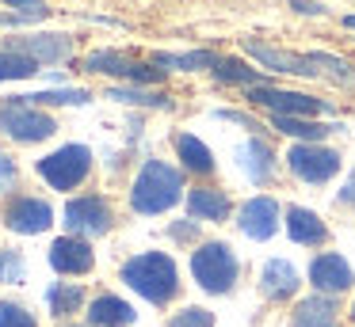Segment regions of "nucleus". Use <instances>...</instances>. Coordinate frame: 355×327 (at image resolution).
Listing matches in <instances>:
<instances>
[{
    "instance_id": "nucleus-22",
    "label": "nucleus",
    "mask_w": 355,
    "mask_h": 327,
    "mask_svg": "<svg viewBox=\"0 0 355 327\" xmlns=\"http://www.w3.org/2000/svg\"><path fill=\"white\" fill-rule=\"evenodd\" d=\"M291 327H336V304L329 297H306V301L294 308Z\"/></svg>"
},
{
    "instance_id": "nucleus-11",
    "label": "nucleus",
    "mask_w": 355,
    "mask_h": 327,
    "mask_svg": "<svg viewBox=\"0 0 355 327\" xmlns=\"http://www.w3.org/2000/svg\"><path fill=\"white\" fill-rule=\"evenodd\" d=\"M4 225H8L12 232H19V236H39V232H46V228L54 225V209H50L42 198L19 194V198H12L8 209H4Z\"/></svg>"
},
{
    "instance_id": "nucleus-29",
    "label": "nucleus",
    "mask_w": 355,
    "mask_h": 327,
    "mask_svg": "<svg viewBox=\"0 0 355 327\" xmlns=\"http://www.w3.org/2000/svg\"><path fill=\"white\" fill-rule=\"evenodd\" d=\"M111 99H119V103H138V106H168L164 91H146V88H130V84H115Z\"/></svg>"
},
{
    "instance_id": "nucleus-20",
    "label": "nucleus",
    "mask_w": 355,
    "mask_h": 327,
    "mask_svg": "<svg viewBox=\"0 0 355 327\" xmlns=\"http://www.w3.org/2000/svg\"><path fill=\"white\" fill-rule=\"evenodd\" d=\"M187 213L195 221H225L230 217V198L214 187H195L187 194Z\"/></svg>"
},
{
    "instance_id": "nucleus-2",
    "label": "nucleus",
    "mask_w": 355,
    "mask_h": 327,
    "mask_svg": "<svg viewBox=\"0 0 355 327\" xmlns=\"http://www.w3.org/2000/svg\"><path fill=\"white\" fill-rule=\"evenodd\" d=\"M180 194H184V179H180L176 167H168L164 160H149L130 187V205L146 217H153V213L172 209Z\"/></svg>"
},
{
    "instance_id": "nucleus-40",
    "label": "nucleus",
    "mask_w": 355,
    "mask_h": 327,
    "mask_svg": "<svg viewBox=\"0 0 355 327\" xmlns=\"http://www.w3.org/2000/svg\"><path fill=\"white\" fill-rule=\"evenodd\" d=\"M4 266H8V259L0 255V281H4Z\"/></svg>"
},
{
    "instance_id": "nucleus-16",
    "label": "nucleus",
    "mask_w": 355,
    "mask_h": 327,
    "mask_svg": "<svg viewBox=\"0 0 355 327\" xmlns=\"http://www.w3.org/2000/svg\"><path fill=\"white\" fill-rule=\"evenodd\" d=\"M237 156H241V171L252 183H268L271 171H275V152H271V144L263 137H248Z\"/></svg>"
},
{
    "instance_id": "nucleus-13",
    "label": "nucleus",
    "mask_w": 355,
    "mask_h": 327,
    "mask_svg": "<svg viewBox=\"0 0 355 327\" xmlns=\"http://www.w3.org/2000/svg\"><path fill=\"white\" fill-rule=\"evenodd\" d=\"M309 281H313L317 293H344V289H352L355 274L352 266L344 263V255H336V251H324V255H317L313 263H309Z\"/></svg>"
},
{
    "instance_id": "nucleus-6",
    "label": "nucleus",
    "mask_w": 355,
    "mask_h": 327,
    "mask_svg": "<svg viewBox=\"0 0 355 327\" xmlns=\"http://www.w3.org/2000/svg\"><path fill=\"white\" fill-rule=\"evenodd\" d=\"M286 167H291L302 183L321 187V183H329L332 175L340 171V152L324 149V144H302L298 141L291 152H286Z\"/></svg>"
},
{
    "instance_id": "nucleus-39",
    "label": "nucleus",
    "mask_w": 355,
    "mask_h": 327,
    "mask_svg": "<svg viewBox=\"0 0 355 327\" xmlns=\"http://www.w3.org/2000/svg\"><path fill=\"white\" fill-rule=\"evenodd\" d=\"M344 27H347V30H355V15H347V19H344Z\"/></svg>"
},
{
    "instance_id": "nucleus-14",
    "label": "nucleus",
    "mask_w": 355,
    "mask_h": 327,
    "mask_svg": "<svg viewBox=\"0 0 355 327\" xmlns=\"http://www.w3.org/2000/svg\"><path fill=\"white\" fill-rule=\"evenodd\" d=\"M92 263H96L92 243L80 240V236H58V240L50 243V266H54L58 274H88Z\"/></svg>"
},
{
    "instance_id": "nucleus-28",
    "label": "nucleus",
    "mask_w": 355,
    "mask_h": 327,
    "mask_svg": "<svg viewBox=\"0 0 355 327\" xmlns=\"http://www.w3.org/2000/svg\"><path fill=\"white\" fill-rule=\"evenodd\" d=\"M88 99L92 95L85 88H62V91H35V95H27V103H35V106H80Z\"/></svg>"
},
{
    "instance_id": "nucleus-17",
    "label": "nucleus",
    "mask_w": 355,
    "mask_h": 327,
    "mask_svg": "<svg viewBox=\"0 0 355 327\" xmlns=\"http://www.w3.org/2000/svg\"><path fill=\"white\" fill-rule=\"evenodd\" d=\"M134 316H138V312L115 293H100L92 301V308H88V324L92 327H130Z\"/></svg>"
},
{
    "instance_id": "nucleus-33",
    "label": "nucleus",
    "mask_w": 355,
    "mask_h": 327,
    "mask_svg": "<svg viewBox=\"0 0 355 327\" xmlns=\"http://www.w3.org/2000/svg\"><path fill=\"white\" fill-rule=\"evenodd\" d=\"M168 327H214V316H210L207 308H184L172 316Z\"/></svg>"
},
{
    "instance_id": "nucleus-34",
    "label": "nucleus",
    "mask_w": 355,
    "mask_h": 327,
    "mask_svg": "<svg viewBox=\"0 0 355 327\" xmlns=\"http://www.w3.org/2000/svg\"><path fill=\"white\" fill-rule=\"evenodd\" d=\"M16 179H19V171H16V164H12V156L0 152V194L16 190Z\"/></svg>"
},
{
    "instance_id": "nucleus-27",
    "label": "nucleus",
    "mask_w": 355,
    "mask_h": 327,
    "mask_svg": "<svg viewBox=\"0 0 355 327\" xmlns=\"http://www.w3.org/2000/svg\"><path fill=\"white\" fill-rule=\"evenodd\" d=\"M35 73H39V61L24 57V53L0 50V84L4 80H31Z\"/></svg>"
},
{
    "instance_id": "nucleus-4",
    "label": "nucleus",
    "mask_w": 355,
    "mask_h": 327,
    "mask_svg": "<svg viewBox=\"0 0 355 327\" xmlns=\"http://www.w3.org/2000/svg\"><path fill=\"white\" fill-rule=\"evenodd\" d=\"M191 274L207 293H230L237 281V255L230 243H202L191 255Z\"/></svg>"
},
{
    "instance_id": "nucleus-5",
    "label": "nucleus",
    "mask_w": 355,
    "mask_h": 327,
    "mask_svg": "<svg viewBox=\"0 0 355 327\" xmlns=\"http://www.w3.org/2000/svg\"><path fill=\"white\" fill-rule=\"evenodd\" d=\"M92 171V152L85 144H62L58 152L39 160V175L50 183L54 190H73L88 179Z\"/></svg>"
},
{
    "instance_id": "nucleus-32",
    "label": "nucleus",
    "mask_w": 355,
    "mask_h": 327,
    "mask_svg": "<svg viewBox=\"0 0 355 327\" xmlns=\"http://www.w3.org/2000/svg\"><path fill=\"white\" fill-rule=\"evenodd\" d=\"M4 4L16 8V15H24L27 23H39V19H46V15H50L46 0H4Z\"/></svg>"
},
{
    "instance_id": "nucleus-3",
    "label": "nucleus",
    "mask_w": 355,
    "mask_h": 327,
    "mask_svg": "<svg viewBox=\"0 0 355 327\" xmlns=\"http://www.w3.org/2000/svg\"><path fill=\"white\" fill-rule=\"evenodd\" d=\"M54 118L46 111H39L35 103H27V95H12L8 103H0V133H8L12 141H46L54 137Z\"/></svg>"
},
{
    "instance_id": "nucleus-35",
    "label": "nucleus",
    "mask_w": 355,
    "mask_h": 327,
    "mask_svg": "<svg viewBox=\"0 0 355 327\" xmlns=\"http://www.w3.org/2000/svg\"><path fill=\"white\" fill-rule=\"evenodd\" d=\"M291 8H294V12H302V15H324L321 0H291Z\"/></svg>"
},
{
    "instance_id": "nucleus-26",
    "label": "nucleus",
    "mask_w": 355,
    "mask_h": 327,
    "mask_svg": "<svg viewBox=\"0 0 355 327\" xmlns=\"http://www.w3.org/2000/svg\"><path fill=\"white\" fill-rule=\"evenodd\" d=\"M46 301H50V312L62 319V316H73V312L85 304V289H80V286H65V281H62V286H54L46 293Z\"/></svg>"
},
{
    "instance_id": "nucleus-23",
    "label": "nucleus",
    "mask_w": 355,
    "mask_h": 327,
    "mask_svg": "<svg viewBox=\"0 0 355 327\" xmlns=\"http://www.w3.org/2000/svg\"><path fill=\"white\" fill-rule=\"evenodd\" d=\"M153 65L157 68H180V73H195V68H214L218 65V53L214 50H187V53H168V50H157L153 53Z\"/></svg>"
},
{
    "instance_id": "nucleus-30",
    "label": "nucleus",
    "mask_w": 355,
    "mask_h": 327,
    "mask_svg": "<svg viewBox=\"0 0 355 327\" xmlns=\"http://www.w3.org/2000/svg\"><path fill=\"white\" fill-rule=\"evenodd\" d=\"M309 57H313V65H317V73H321V68H329L332 73V80H340V84H355V73H352V65H347L344 57H332V53H309Z\"/></svg>"
},
{
    "instance_id": "nucleus-25",
    "label": "nucleus",
    "mask_w": 355,
    "mask_h": 327,
    "mask_svg": "<svg viewBox=\"0 0 355 327\" xmlns=\"http://www.w3.org/2000/svg\"><path fill=\"white\" fill-rule=\"evenodd\" d=\"M176 152H180V160H184V171H191V175H210L214 171V156H210V149L199 141V137L180 133L176 137Z\"/></svg>"
},
{
    "instance_id": "nucleus-9",
    "label": "nucleus",
    "mask_w": 355,
    "mask_h": 327,
    "mask_svg": "<svg viewBox=\"0 0 355 327\" xmlns=\"http://www.w3.org/2000/svg\"><path fill=\"white\" fill-rule=\"evenodd\" d=\"M248 99H252L256 106H263V111H271V114H286V118H313V114L329 111L321 99L302 95V91L271 88V84H263V88H248Z\"/></svg>"
},
{
    "instance_id": "nucleus-8",
    "label": "nucleus",
    "mask_w": 355,
    "mask_h": 327,
    "mask_svg": "<svg viewBox=\"0 0 355 327\" xmlns=\"http://www.w3.org/2000/svg\"><path fill=\"white\" fill-rule=\"evenodd\" d=\"M65 228L69 236H80V240H92V236H103L111 228V205L107 198L100 194H80L65 205Z\"/></svg>"
},
{
    "instance_id": "nucleus-41",
    "label": "nucleus",
    "mask_w": 355,
    "mask_h": 327,
    "mask_svg": "<svg viewBox=\"0 0 355 327\" xmlns=\"http://www.w3.org/2000/svg\"><path fill=\"white\" fill-rule=\"evenodd\" d=\"M352 319H355V308H352Z\"/></svg>"
},
{
    "instance_id": "nucleus-19",
    "label": "nucleus",
    "mask_w": 355,
    "mask_h": 327,
    "mask_svg": "<svg viewBox=\"0 0 355 327\" xmlns=\"http://www.w3.org/2000/svg\"><path fill=\"white\" fill-rule=\"evenodd\" d=\"M286 232H291V240H294V243H306V247H317V243H324L329 228L321 225V217H317L313 209H302V205H291V209H286Z\"/></svg>"
},
{
    "instance_id": "nucleus-7",
    "label": "nucleus",
    "mask_w": 355,
    "mask_h": 327,
    "mask_svg": "<svg viewBox=\"0 0 355 327\" xmlns=\"http://www.w3.org/2000/svg\"><path fill=\"white\" fill-rule=\"evenodd\" d=\"M85 68H88V73L115 76V80H126V84H138V88L157 84V80L164 76V68L141 65V61H130V57H123V53H115V50H96V53H88V57H85Z\"/></svg>"
},
{
    "instance_id": "nucleus-38",
    "label": "nucleus",
    "mask_w": 355,
    "mask_h": 327,
    "mask_svg": "<svg viewBox=\"0 0 355 327\" xmlns=\"http://www.w3.org/2000/svg\"><path fill=\"white\" fill-rule=\"evenodd\" d=\"M16 23H27V19L16 12H0V27H16Z\"/></svg>"
},
{
    "instance_id": "nucleus-36",
    "label": "nucleus",
    "mask_w": 355,
    "mask_h": 327,
    "mask_svg": "<svg viewBox=\"0 0 355 327\" xmlns=\"http://www.w3.org/2000/svg\"><path fill=\"white\" fill-rule=\"evenodd\" d=\"M218 118H225V122H241L245 129H260L252 118H248V114H241V111H218Z\"/></svg>"
},
{
    "instance_id": "nucleus-37",
    "label": "nucleus",
    "mask_w": 355,
    "mask_h": 327,
    "mask_svg": "<svg viewBox=\"0 0 355 327\" xmlns=\"http://www.w3.org/2000/svg\"><path fill=\"white\" fill-rule=\"evenodd\" d=\"M340 205H355V171L347 175L344 190H340Z\"/></svg>"
},
{
    "instance_id": "nucleus-1",
    "label": "nucleus",
    "mask_w": 355,
    "mask_h": 327,
    "mask_svg": "<svg viewBox=\"0 0 355 327\" xmlns=\"http://www.w3.org/2000/svg\"><path fill=\"white\" fill-rule=\"evenodd\" d=\"M123 281L153 304H168L180 289L176 263L164 251H146V255H134L130 263H123Z\"/></svg>"
},
{
    "instance_id": "nucleus-12",
    "label": "nucleus",
    "mask_w": 355,
    "mask_h": 327,
    "mask_svg": "<svg viewBox=\"0 0 355 327\" xmlns=\"http://www.w3.org/2000/svg\"><path fill=\"white\" fill-rule=\"evenodd\" d=\"M245 53L256 57L263 68H275V73H291V76H317V65L309 53H291V50H279V46L268 42H256V38H245Z\"/></svg>"
},
{
    "instance_id": "nucleus-18",
    "label": "nucleus",
    "mask_w": 355,
    "mask_h": 327,
    "mask_svg": "<svg viewBox=\"0 0 355 327\" xmlns=\"http://www.w3.org/2000/svg\"><path fill=\"white\" fill-rule=\"evenodd\" d=\"M260 289H263V297H271V301L294 297V289H298V270H294L286 259H271V263H263Z\"/></svg>"
},
{
    "instance_id": "nucleus-15",
    "label": "nucleus",
    "mask_w": 355,
    "mask_h": 327,
    "mask_svg": "<svg viewBox=\"0 0 355 327\" xmlns=\"http://www.w3.org/2000/svg\"><path fill=\"white\" fill-rule=\"evenodd\" d=\"M241 232L248 236V240H271L279 228V202L275 198H252V202L241 205V217H237Z\"/></svg>"
},
{
    "instance_id": "nucleus-31",
    "label": "nucleus",
    "mask_w": 355,
    "mask_h": 327,
    "mask_svg": "<svg viewBox=\"0 0 355 327\" xmlns=\"http://www.w3.org/2000/svg\"><path fill=\"white\" fill-rule=\"evenodd\" d=\"M0 327H39V324L31 319L27 308H19L12 301H0Z\"/></svg>"
},
{
    "instance_id": "nucleus-21",
    "label": "nucleus",
    "mask_w": 355,
    "mask_h": 327,
    "mask_svg": "<svg viewBox=\"0 0 355 327\" xmlns=\"http://www.w3.org/2000/svg\"><path fill=\"white\" fill-rule=\"evenodd\" d=\"M271 126L286 137H298L302 144H321L332 129H340V126H324V122H313V118H286V114H271Z\"/></svg>"
},
{
    "instance_id": "nucleus-24",
    "label": "nucleus",
    "mask_w": 355,
    "mask_h": 327,
    "mask_svg": "<svg viewBox=\"0 0 355 327\" xmlns=\"http://www.w3.org/2000/svg\"><path fill=\"white\" fill-rule=\"evenodd\" d=\"M218 84H241V88H263V73L248 68L241 57H218V65L210 68Z\"/></svg>"
},
{
    "instance_id": "nucleus-10",
    "label": "nucleus",
    "mask_w": 355,
    "mask_h": 327,
    "mask_svg": "<svg viewBox=\"0 0 355 327\" xmlns=\"http://www.w3.org/2000/svg\"><path fill=\"white\" fill-rule=\"evenodd\" d=\"M8 53H24V57L39 61V65H62L73 57V38L69 35H19L0 46Z\"/></svg>"
}]
</instances>
